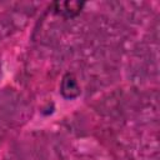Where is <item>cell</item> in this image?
Here are the masks:
<instances>
[{
    "label": "cell",
    "instance_id": "7a4b0ae2",
    "mask_svg": "<svg viewBox=\"0 0 160 160\" xmlns=\"http://www.w3.org/2000/svg\"><path fill=\"white\" fill-rule=\"evenodd\" d=\"M60 91L66 99H74L80 94V86L74 74L68 72L64 75L60 84Z\"/></svg>",
    "mask_w": 160,
    "mask_h": 160
},
{
    "label": "cell",
    "instance_id": "6da1fadb",
    "mask_svg": "<svg viewBox=\"0 0 160 160\" xmlns=\"http://www.w3.org/2000/svg\"><path fill=\"white\" fill-rule=\"evenodd\" d=\"M84 8V2L80 1H55L52 2V10L55 14L65 16V18H72L80 14L81 9Z\"/></svg>",
    "mask_w": 160,
    "mask_h": 160
}]
</instances>
